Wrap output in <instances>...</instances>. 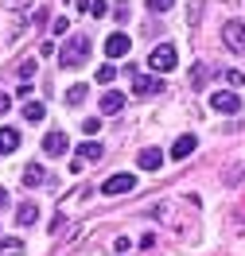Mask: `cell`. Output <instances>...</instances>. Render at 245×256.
<instances>
[{
  "instance_id": "6da1fadb",
  "label": "cell",
  "mask_w": 245,
  "mask_h": 256,
  "mask_svg": "<svg viewBox=\"0 0 245 256\" xmlns=\"http://www.w3.org/2000/svg\"><path fill=\"white\" fill-rule=\"evenodd\" d=\"M86 58H90V39H86V35L66 39L63 50H59V66H63V70H74V66H82Z\"/></svg>"
},
{
  "instance_id": "7a4b0ae2",
  "label": "cell",
  "mask_w": 245,
  "mask_h": 256,
  "mask_svg": "<svg viewBox=\"0 0 245 256\" xmlns=\"http://www.w3.org/2000/svg\"><path fill=\"white\" fill-rule=\"evenodd\" d=\"M175 62H179V54H175L171 43H160V47H152V54H148V70L152 74H167Z\"/></svg>"
},
{
  "instance_id": "3957f363",
  "label": "cell",
  "mask_w": 245,
  "mask_h": 256,
  "mask_svg": "<svg viewBox=\"0 0 245 256\" xmlns=\"http://www.w3.org/2000/svg\"><path fill=\"white\" fill-rule=\"evenodd\" d=\"M101 160V144L98 140H86V144L74 148V160H70V171H86V163Z\"/></svg>"
},
{
  "instance_id": "277c9868",
  "label": "cell",
  "mask_w": 245,
  "mask_h": 256,
  "mask_svg": "<svg viewBox=\"0 0 245 256\" xmlns=\"http://www.w3.org/2000/svg\"><path fill=\"white\" fill-rule=\"evenodd\" d=\"M222 43H226L233 54H245V24L241 20H229L226 28H222Z\"/></svg>"
},
{
  "instance_id": "5b68a950",
  "label": "cell",
  "mask_w": 245,
  "mask_h": 256,
  "mask_svg": "<svg viewBox=\"0 0 245 256\" xmlns=\"http://www.w3.org/2000/svg\"><path fill=\"white\" fill-rule=\"evenodd\" d=\"M210 105H214V112H222V116H233V112L241 109V97L233 94V90H218V94L210 97Z\"/></svg>"
},
{
  "instance_id": "8992f818",
  "label": "cell",
  "mask_w": 245,
  "mask_h": 256,
  "mask_svg": "<svg viewBox=\"0 0 245 256\" xmlns=\"http://www.w3.org/2000/svg\"><path fill=\"white\" fill-rule=\"evenodd\" d=\"M136 190V175H109L101 182V194H129Z\"/></svg>"
},
{
  "instance_id": "52a82bcc",
  "label": "cell",
  "mask_w": 245,
  "mask_h": 256,
  "mask_svg": "<svg viewBox=\"0 0 245 256\" xmlns=\"http://www.w3.org/2000/svg\"><path fill=\"white\" fill-rule=\"evenodd\" d=\"M129 50H132V39L125 32H113L109 39H105V54H109V58H125Z\"/></svg>"
},
{
  "instance_id": "ba28073f",
  "label": "cell",
  "mask_w": 245,
  "mask_h": 256,
  "mask_svg": "<svg viewBox=\"0 0 245 256\" xmlns=\"http://www.w3.org/2000/svg\"><path fill=\"white\" fill-rule=\"evenodd\" d=\"M43 152H47V156H66V152H70L66 132H47V136H43Z\"/></svg>"
},
{
  "instance_id": "9c48e42d",
  "label": "cell",
  "mask_w": 245,
  "mask_h": 256,
  "mask_svg": "<svg viewBox=\"0 0 245 256\" xmlns=\"http://www.w3.org/2000/svg\"><path fill=\"white\" fill-rule=\"evenodd\" d=\"M136 167H140V171H160L163 167V152L160 148H144V152L136 156Z\"/></svg>"
},
{
  "instance_id": "30bf717a",
  "label": "cell",
  "mask_w": 245,
  "mask_h": 256,
  "mask_svg": "<svg viewBox=\"0 0 245 256\" xmlns=\"http://www.w3.org/2000/svg\"><path fill=\"white\" fill-rule=\"evenodd\" d=\"M132 94H140V97L160 94V78H148V74H132Z\"/></svg>"
},
{
  "instance_id": "8fae6325",
  "label": "cell",
  "mask_w": 245,
  "mask_h": 256,
  "mask_svg": "<svg viewBox=\"0 0 245 256\" xmlns=\"http://www.w3.org/2000/svg\"><path fill=\"white\" fill-rule=\"evenodd\" d=\"M125 105H129V97H125V94H117V90H109V94L101 97V112H105V116H113V112H121Z\"/></svg>"
},
{
  "instance_id": "7c38bea8",
  "label": "cell",
  "mask_w": 245,
  "mask_h": 256,
  "mask_svg": "<svg viewBox=\"0 0 245 256\" xmlns=\"http://www.w3.org/2000/svg\"><path fill=\"white\" fill-rule=\"evenodd\" d=\"M195 148H198L195 136H179V140L171 144V160H187V156H195Z\"/></svg>"
},
{
  "instance_id": "4fadbf2b",
  "label": "cell",
  "mask_w": 245,
  "mask_h": 256,
  "mask_svg": "<svg viewBox=\"0 0 245 256\" xmlns=\"http://www.w3.org/2000/svg\"><path fill=\"white\" fill-rule=\"evenodd\" d=\"M20 178H24V186H39V182H47V171H43L39 163H28V167L20 171Z\"/></svg>"
},
{
  "instance_id": "5bb4252c",
  "label": "cell",
  "mask_w": 245,
  "mask_h": 256,
  "mask_svg": "<svg viewBox=\"0 0 245 256\" xmlns=\"http://www.w3.org/2000/svg\"><path fill=\"white\" fill-rule=\"evenodd\" d=\"M20 148V132L16 128H0V156H12Z\"/></svg>"
},
{
  "instance_id": "9a60e30c",
  "label": "cell",
  "mask_w": 245,
  "mask_h": 256,
  "mask_svg": "<svg viewBox=\"0 0 245 256\" xmlns=\"http://www.w3.org/2000/svg\"><path fill=\"white\" fill-rule=\"evenodd\" d=\"M16 222L24 225V229H28V225H35V222H39V206H35V202H24V206L16 210Z\"/></svg>"
},
{
  "instance_id": "2e32d148",
  "label": "cell",
  "mask_w": 245,
  "mask_h": 256,
  "mask_svg": "<svg viewBox=\"0 0 245 256\" xmlns=\"http://www.w3.org/2000/svg\"><path fill=\"white\" fill-rule=\"evenodd\" d=\"M43 116H47V109H43L39 101H28V105H24V120H28V124H39Z\"/></svg>"
},
{
  "instance_id": "e0dca14e",
  "label": "cell",
  "mask_w": 245,
  "mask_h": 256,
  "mask_svg": "<svg viewBox=\"0 0 245 256\" xmlns=\"http://www.w3.org/2000/svg\"><path fill=\"white\" fill-rule=\"evenodd\" d=\"M86 97H90V86H70L66 90V105H82Z\"/></svg>"
},
{
  "instance_id": "ac0fdd59",
  "label": "cell",
  "mask_w": 245,
  "mask_h": 256,
  "mask_svg": "<svg viewBox=\"0 0 245 256\" xmlns=\"http://www.w3.org/2000/svg\"><path fill=\"white\" fill-rule=\"evenodd\" d=\"M0 252H4V256H20V252H24V244H20L16 237H0Z\"/></svg>"
},
{
  "instance_id": "d6986e66",
  "label": "cell",
  "mask_w": 245,
  "mask_h": 256,
  "mask_svg": "<svg viewBox=\"0 0 245 256\" xmlns=\"http://www.w3.org/2000/svg\"><path fill=\"white\" fill-rule=\"evenodd\" d=\"M206 78H210V74H206V66H202V62L191 66V86H195V90H202V86H206Z\"/></svg>"
},
{
  "instance_id": "ffe728a7",
  "label": "cell",
  "mask_w": 245,
  "mask_h": 256,
  "mask_svg": "<svg viewBox=\"0 0 245 256\" xmlns=\"http://www.w3.org/2000/svg\"><path fill=\"white\" fill-rule=\"evenodd\" d=\"M16 78H24V82H32V78H35V58H24V62L16 66Z\"/></svg>"
},
{
  "instance_id": "44dd1931",
  "label": "cell",
  "mask_w": 245,
  "mask_h": 256,
  "mask_svg": "<svg viewBox=\"0 0 245 256\" xmlns=\"http://www.w3.org/2000/svg\"><path fill=\"white\" fill-rule=\"evenodd\" d=\"M94 78H98L101 86H109V82L117 78V70H113V62H105V66H101V70H98V74H94Z\"/></svg>"
},
{
  "instance_id": "7402d4cb",
  "label": "cell",
  "mask_w": 245,
  "mask_h": 256,
  "mask_svg": "<svg viewBox=\"0 0 245 256\" xmlns=\"http://www.w3.org/2000/svg\"><path fill=\"white\" fill-rule=\"evenodd\" d=\"M148 4V12H171L175 8V0H144Z\"/></svg>"
},
{
  "instance_id": "603a6c76",
  "label": "cell",
  "mask_w": 245,
  "mask_h": 256,
  "mask_svg": "<svg viewBox=\"0 0 245 256\" xmlns=\"http://www.w3.org/2000/svg\"><path fill=\"white\" fill-rule=\"evenodd\" d=\"M82 132H86V136H98V132H101V120H98V116H86V120H82Z\"/></svg>"
},
{
  "instance_id": "cb8c5ba5",
  "label": "cell",
  "mask_w": 245,
  "mask_h": 256,
  "mask_svg": "<svg viewBox=\"0 0 245 256\" xmlns=\"http://www.w3.org/2000/svg\"><path fill=\"white\" fill-rule=\"evenodd\" d=\"M51 32H55V35H66V32H70V20H66V16H55V20H51Z\"/></svg>"
},
{
  "instance_id": "d4e9b609",
  "label": "cell",
  "mask_w": 245,
  "mask_h": 256,
  "mask_svg": "<svg viewBox=\"0 0 245 256\" xmlns=\"http://www.w3.org/2000/svg\"><path fill=\"white\" fill-rule=\"evenodd\" d=\"M90 16L98 20V16H109V4H105V0H94V4H90Z\"/></svg>"
},
{
  "instance_id": "484cf974",
  "label": "cell",
  "mask_w": 245,
  "mask_h": 256,
  "mask_svg": "<svg viewBox=\"0 0 245 256\" xmlns=\"http://www.w3.org/2000/svg\"><path fill=\"white\" fill-rule=\"evenodd\" d=\"M28 4H32V0H0L4 12H16V8H28Z\"/></svg>"
},
{
  "instance_id": "4316f807",
  "label": "cell",
  "mask_w": 245,
  "mask_h": 256,
  "mask_svg": "<svg viewBox=\"0 0 245 256\" xmlns=\"http://www.w3.org/2000/svg\"><path fill=\"white\" fill-rule=\"evenodd\" d=\"M226 82H229V86H233V90H237V86H241V82H245V74H241V70H226Z\"/></svg>"
},
{
  "instance_id": "83f0119b",
  "label": "cell",
  "mask_w": 245,
  "mask_h": 256,
  "mask_svg": "<svg viewBox=\"0 0 245 256\" xmlns=\"http://www.w3.org/2000/svg\"><path fill=\"white\" fill-rule=\"evenodd\" d=\"M113 16H117V24H129V16H132V12H129V8H125V4H121V8H117Z\"/></svg>"
},
{
  "instance_id": "f1b7e54d",
  "label": "cell",
  "mask_w": 245,
  "mask_h": 256,
  "mask_svg": "<svg viewBox=\"0 0 245 256\" xmlns=\"http://www.w3.org/2000/svg\"><path fill=\"white\" fill-rule=\"evenodd\" d=\"M8 109H12V97H8V94H0V116H4Z\"/></svg>"
},
{
  "instance_id": "f546056e",
  "label": "cell",
  "mask_w": 245,
  "mask_h": 256,
  "mask_svg": "<svg viewBox=\"0 0 245 256\" xmlns=\"http://www.w3.org/2000/svg\"><path fill=\"white\" fill-rule=\"evenodd\" d=\"M8 202H12V198H8V190L0 186V210H8Z\"/></svg>"
},
{
  "instance_id": "4dcf8cb0",
  "label": "cell",
  "mask_w": 245,
  "mask_h": 256,
  "mask_svg": "<svg viewBox=\"0 0 245 256\" xmlns=\"http://www.w3.org/2000/svg\"><path fill=\"white\" fill-rule=\"evenodd\" d=\"M78 8L86 12V16H90V0H78Z\"/></svg>"
}]
</instances>
